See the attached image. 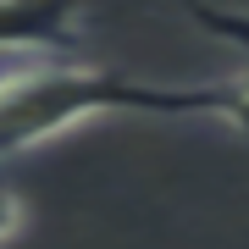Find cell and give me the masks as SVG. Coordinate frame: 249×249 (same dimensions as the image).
Here are the masks:
<instances>
[{
    "label": "cell",
    "instance_id": "6da1fadb",
    "mask_svg": "<svg viewBox=\"0 0 249 249\" xmlns=\"http://www.w3.org/2000/svg\"><path fill=\"white\" fill-rule=\"evenodd\" d=\"M111 111H144V116H216L222 83H144L116 67H94L78 55H34L22 67L0 72V160L39 150V144L72 133Z\"/></svg>",
    "mask_w": 249,
    "mask_h": 249
},
{
    "label": "cell",
    "instance_id": "7a4b0ae2",
    "mask_svg": "<svg viewBox=\"0 0 249 249\" xmlns=\"http://www.w3.org/2000/svg\"><path fill=\"white\" fill-rule=\"evenodd\" d=\"M83 39V0H0V55H78Z\"/></svg>",
    "mask_w": 249,
    "mask_h": 249
},
{
    "label": "cell",
    "instance_id": "3957f363",
    "mask_svg": "<svg viewBox=\"0 0 249 249\" xmlns=\"http://www.w3.org/2000/svg\"><path fill=\"white\" fill-rule=\"evenodd\" d=\"M188 11H194L216 39H227V45H249V11H222V6H205V0H188Z\"/></svg>",
    "mask_w": 249,
    "mask_h": 249
},
{
    "label": "cell",
    "instance_id": "277c9868",
    "mask_svg": "<svg viewBox=\"0 0 249 249\" xmlns=\"http://www.w3.org/2000/svg\"><path fill=\"white\" fill-rule=\"evenodd\" d=\"M222 122L232 127V133L249 139V72H238V78H222Z\"/></svg>",
    "mask_w": 249,
    "mask_h": 249
},
{
    "label": "cell",
    "instance_id": "5b68a950",
    "mask_svg": "<svg viewBox=\"0 0 249 249\" xmlns=\"http://www.w3.org/2000/svg\"><path fill=\"white\" fill-rule=\"evenodd\" d=\"M22 222H28V205H22V194L0 183V244H11V238H17V232H22Z\"/></svg>",
    "mask_w": 249,
    "mask_h": 249
}]
</instances>
